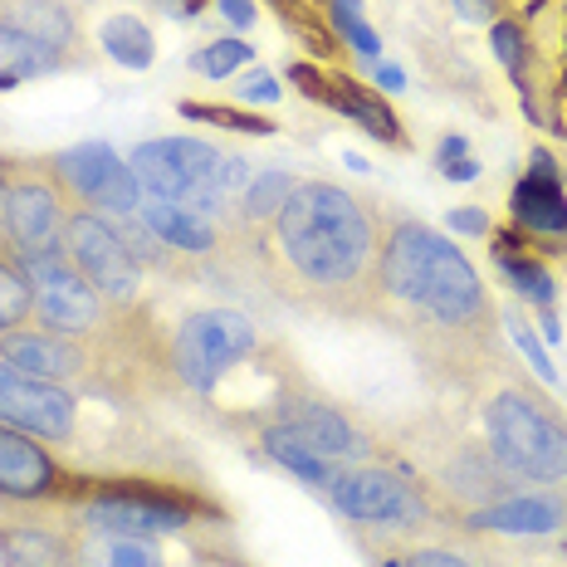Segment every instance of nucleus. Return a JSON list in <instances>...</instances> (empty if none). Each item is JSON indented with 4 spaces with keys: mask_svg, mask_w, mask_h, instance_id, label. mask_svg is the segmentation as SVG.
<instances>
[{
    "mask_svg": "<svg viewBox=\"0 0 567 567\" xmlns=\"http://www.w3.org/2000/svg\"><path fill=\"white\" fill-rule=\"evenodd\" d=\"M182 117L192 123H216V127H230V133H250V137H269L275 123L259 113H245V109H220V103H182Z\"/></svg>",
    "mask_w": 567,
    "mask_h": 567,
    "instance_id": "bb28decb",
    "label": "nucleus"
},
{
    "mask_svg": "<svg viewBox=\"0 0 567 567\" xmlns=\"http://www.w3.org/2000/svg\"><path fill=\"white\" fill-rule=\"evenodd\" d=\"M220 157L210 142L200 137H152L133 147L127 167H133L137 186L147 200H176V206H192L200 216L220 220Z\"/></svg>",
    "mask_w": 567,
    "mask_h": 567,
    "instance_id": "39448f33",
    "label": "nucleus"
},
{
    "mask_svg": "<svg viewBox=\"0 0 567 567\" xmlns=\"http://www.w3.org/2000/svg\"><path fill=\"white\" fill-rule=\"evenodd\" d=\"M6 230H10V255H30V250H50L64 235L69 216H74V200L59 186V176L50 162H34V167H10L6 162Z\"/></svg>",
    "mask_w": 567,
    "mask_h": 567,
    "instance_id": "1a4fd4ad",
    "label": "nucleus"
},
{
    "mask_svg": "<svg viewBox=\"0 0 567 567\" xmlns=\"http://www.w3.org/2000/svg\"><path fill=\"white\" fill-rule=\"evenodd\" d=\"M50 167L59 176V186L69 192V200L99 216H137L142 210V186L133 167L109 147V142H79L50 157Z\"/></svg>",
    "mask_w": 567,
    "mask_h": 567,
    "instance_id": "9d476101",
    "label": "nucleus"
},
{
    "mask_svg": "<svg viewBox=\"0 0 567 567\" xmlns=\"http://www.w3.org/2000/svg\"><path fill=\"white\" fill-rule=\"evenodd\" d=\"M528 176H534V182H558L563 186V172L558 167H553V157H548V152H534V172H528Z\"/></svg>",
    "mask_w": 567,
    "mask_h": 567,
    "instance_id": "4c0bfd02",
    "label": "nucleus"
},
{
    "mask_svg": "<svg viewBox=\"0 0 567 567\" xmlns=\"http://www.w3.org/2000/svg\"><path fill=\"white\" fill-rule=\"evenodd\" d=\"M455 6H460L465 20H489L494 16V0H455Z\"/></svg>",
    "mask_w": 567,
    "mask_h": 567,
    "instance_id": "ea45409f",
    "label": "nucleus"
},
{
    "mask_svg": "<svg viewBox=\"0 0 567 567\" xmlns=\"http://www.w3.org/2000/svg\"><path fill=\"white\" fill-rule=\"evenodd\" d=\"M99 44L123 69H147L152 59H157V40H152V30L142 25L137 16H109L99 25Z\"/></svg>",
    "mask_w": 567,
    "mask_h": 567,
    "instance_id": "393cba45",
    "label": "nucleus"
},
{
    "mask_svg": "<svg viewBox=\"0 0 567 567\" xmlns=\"http://www.w3.org/2000/svg\"><path fill=\"white\" fill-rule=\"evenodd\" d=\"M54 69H59L54 50H44V44H34L30 34L10 30L6 20H0V93L16 89V84H30V79L54 74Z\"/></svg>",
    "mask_w": 567,
    "mask_h": 567,
    "instance_id": "412c9836",
    "label": "nucleus"
},
{
    "mask_svg": "<svg viewBox=\"0 0 567 567\" xmlns=\"http://www.w3.org/2000/svg\"><path fill=\"white\" fill-rule=\"evenodd\" d=\"M372 323L392 328L411 358L451 386H480L504 368L499 313L475 265L421 220H386Z\"/></svg>",
    "mask_w": 567,
    "mask_h": 567,
    "instance_id": "f257e3e1",
    "label": "nucleus"
},
{
    "mask_svg": "<svg viewBox=\"0 0 567 567\" xmlns=\"http://www.w3.org/2000/svg\"><path fill=\"white\" fill-rule=\"evenodd\" d=\"M289 84H299L303 99L328 103V109H333V84H328V74H318L313 64H289Z\"/></svg>",
    "mask_w": 567,
    "mask_h": 567,
    "instance_id": "7c9ffc66",
    "label": "nucleus"
},
{
    "mask_svg": "<svg viewBox=\"0 0 567 567\" xmlns=\"http://www.w3.org/2000/svg\"><path fill=\"white\" fill-rule=\"evenodd\" d=\"M484 445L518 484L567 480V416L528 386H499L484 401Z\"/></svg>",
    "mask_w": 567,
    "mask_h": 567,
    "instance_id": "7ed1b4c3",
    "label": "nucleus"
},
{
    "mask_svg": "<svg viewBox=\"0 0 567 567\" xmlns=\"http://www.w3.org/2000/svg\"><path fill=\"white\" fill-rule=\"evenodd\" d=\"M382 230L372 206L348 186L299 182L269 226L245 235L255 245L259 279L284 303L328 318H372Z\"/></svg>",
    "mask_w": 567,
    "mask_h": 567,
    "instance_id": "f03ea898",
    "label": "nucleus"
},
{
    "mask_svg": "<svg viewBox=\"0 0 567 567\" xmlns=\"http://www.w3.org/2000/svg\"><path fill=\"white\" fill-rule=\"evenodd\" d=\"M489 44H494V54H499V64L518 79V69H524V34H518V25L499 20V25H494V34H489Z\"/></svg>",
    "mask_w": 567,
    "mask_h": 567,
    "instance_id": "c756f323",
    "label": "nucleus"
},
{
    "mask_svg": "<svg viewBox=\"0 0 567 567\" xmlns=\"http://www.w3.org/2000/svg\"><path fill=\"white\" fill-rule=\"evenodd\" d=\"M64 480L69 475L54 465V455L40 445V435L0 421V494L25 504L54 499V494H64Z\"/></svg>",
    "mask_w": 567,
    "mask_h": 567,
    "instance_id": "4468645a",
    "label": "nucleus"
},
{
    "mask_svg": "<svg viewBox=\"0 0 567 567\" xmlns=\"http://www.w3.org/2000/svg\"><path fill=\"white\" fill-rule=\"evenodd\" d=\"M220 16L230 20V25H255V0H220Z\"/></svg>",
    "mask_w": 567,
    "mask_h": 567,
    "instance_id": "f704fd0d",
    "label": "nucleus"
},
{
    "mask_svg": "<svg viewBox=\"0 0 567 567\" xmlns=\"http://www.w3.org/2000/svg\"><path fill=\"white\" fill-rule=\"evenodd\" d=\"M543 338H548V342H563V328H558V318H553V313H543Z\"/></svg>",
    "mask_w": 567,
    "mask_h": 567,
    "instance_id": "79ce46f5",
    "label": "nucleus"
},
{
    "mask_svg": "<svg viewBox=\"0 0 567 567\" xmlns=\"http://www.w3.org/2000/svg\"><path fill=\"white\" fill-rule=\"evenodd\" d=\"M328 499H333V509L348 524H358L362 534L386 538V543L396 538L411 543L435 524L416 480H406L401 470H386V465H368V460L362 465H342L333 484H328Z\"/></svg>",
    "mask_w": 567,
    "mask_h": 567,
    "instance_id": "20e7f679",
    "label": "nucleus"
},
{
    "mask_svg": "<svg viewBox=\"0 0 567 567\" xmlns=\"http://www.w3.org/2000/svg\"><path fill=\"white\" fill-rule=\"evenodd\" d=\"M0 358L16 372L40 377V382H59V386L89 377V352L74 338L50 333V328H10V333H0Z\"/></svg>",
    "mask_w": 567,
    "mask_h": 567,
    "instance_id": "ddd939ff",
    "label": "nucleus"
},
{
    "mask_svg": "<svg viewBox=\"0 0 567 567\" xmlns=\"http://www.w3.org/2000/svg\"><path fill=\"white\" fill-rule=\"evenodd\" d=\"M59 245H64V255L79 265V275H84L117 313L137 299L142 265H137V255L127 250L123 230H117L109 216H99V210H74L64 235H59Z\"/></svg>",
    "mask_w": 567,
    "mask_h": 567,
    "instance_id": "6e6552de",
    "label": "nucleus"
},
{
    "mask_svg": "<svg viewBox=\"0 0 567 567\" xmlns=\"http://www.w3.org/2000/svg\"><path fill=\"white\" fill-rule=\"evenodd\" d=\"M0 421L16 425V431L40 435V441L64 445V441H74V431H79V406L59 382L25 377L0 358Z\"/></svg>",
    "mask_w": 567,
    "mask_h": 567,
    "instance_id": "9b49d317",
    "label": "nucleus"
},
{
    "mask_svg": "<svg viewBox=\"0 0 567 567\" xmlns=\"http://www.w3.org/2000/svg\"><path fill=\"white\" fill-rule=\"evenodd\" d=\"M6 25L30 34L34 44H44V50H69L74 44V16H69L59 0H16V6L6 10Z\"/></svg>",
    "mask_w": 567,
    "mask_h": 567,
    "instance_id": "aec40b11",
    "label": "nucleus"
},
{
    "mask_svg": "<svg viewBox=\"0 0 567 567\" xmlns=\"http://www.w3.org/2000/svg\"><path fill=\"white\" fill-rule=\"evenodd\" d=\"M382 567H401V558H386V563H382Z\"/></svg>",
    "mask_w": 567,
    "mask_h": 567,
    "instance_id": "37998d69",
    "label": "nucleus"
},
{
    "mask_svg": "<svg viewBox=\"0 0 567 567\" xmlns=\"http://www.w3.org/2000/svg\"><path fill=\"white\" fill-rule=\"evenodd\" d=\"M20 269H25V279L34 289V318H40V328L64 333V338H84V333H103V323H113L117 309L79 275V265L64 255V245L20 255Z\"/></svg>",
    "mask_w": 567,
    "mask_h": 567,
    "instance_id": "423d86ee",
    "label": "nucleus"
},
{
    "mask_svg": "<svg viewBox=\"0 0 567 567\" xmlns=\"http://www.w3.org/2000/svg\"><path fill=\"white\" fill-rule=\"evenodd\" d=\"M509 210L518 226L528 235H538V240H567V196L558 182H534V176H524L509 196Z\"/></svg>",
    "mask_w": 567,
    "mask_h": 567,
    "instance_id": "f3484780",
    "label": "nucleus"
},
{
    "mask_svg": "<svg viewBox=\"0 0 567 567\" xmlns=\"http://www.w3.org/2000/svg\"><path fill=\"white\" fill-rule=\"evenodd\" d=\"M293 186H299V182H293L289 172H279V167L255 172L250 192H245V196H240V206H235V226H240V230H259V226H269V220L279 216V206L289 200Z\"/></svg>",
    "mask_w": 567,
    "mask_h": 567,
    "instance_id": "b1692460",
    "label": "nucleus"
},
{
    "mask_svg": "<svg viewBox=\"0 0 567 567\" xmlns=\"http://www.w3.org/2000/svg\"><path fill=\"white\" fill-rule=\"evenodd\" d=\"M348 40H352V50H358L362 59H377V54H382V40H377V30H372V25L352 30V34H348Z\"/></svg>",
    "mask_w": 567,
    "mask_h": 567,
    "instance_id": "c9c22d12",
    "label": "nucleus"
},
{
    "mask_svg": "<svg viewBox=\"0 0 567 567\" xmlns=\"http://www.w3.org/2000/svg\"><path fill=\"white\" fill-rule=\"evenodd\" d=\"M445 226L460 230V235H489V216L475 210V206H465V210H451V216H445Z\"/></svg>",
    "mask_w": 567,
    "mask_h": 567,
    "instance_id": "72a5a7b5",
    "label": "nucleus"
},
{
    "mask_svg": "<svg viewBox=\"0 0 567 567\" xmlns=\"http://www.w3.org/2000/svg\"><path fill=\"white\" fill-rule=\"evenodd\" d=\"M259 445H265V455L275 460V465H284L289 475H299L303 484H313V489H323V494H328V484H333V475L342 470V465H333V460L313 455L309 445L289 441V435L275 431V425H265V431H259Z\"/></svg>",
    "mask_w": 567,
    "mask_h": 567,
    "instance_id": "5701e85b",
    "label": "nucleus"
},
{
    "mask_svg": "<svg viewBox=\"0 0 567 567\" xmlns=\"http://www.w3.org/2000/svg\"><path fill=\"white\" fill-rule=\"evenodd\" d=\"M279 79L275 74H250L240 79V103H279Z\"/></svg>",
    "mask_w": 567,
    "mask_h": 567,
    "instance_id": "473e14b6",
    "label": "nucleus"
},
{
    "mask_svg": "<svg viewBox=\"0 0 567 567\" xmlns=\"http://www.w3.org/2000/svg\"><path fill=\"white\" fill-rule=\"evenodd\" d=\"M250 59H255V50L245 40H210L206 50L192 54V69L206 74V79H226V74H235V69L250 64Z\"/></svg>",
    "mask_w": 567,
    "mask_h": 567,
    "instance_id": "cd10ccee",
    "label": "nucleus"
},
{
    "mask_svg": "<svg viewBox=\"0 0 567 567\" xmlns=\"http://www.w3.org/2000/svg\"><path fill=\"white\" fill-rule=\"evenodd\" d=\"M255 323L235 309H206L192 313L172 338V372L192 386L196 396H210L226 372H235L255 352Z\"/></svg>",
    "mask_w": 567,
    "mask_h": 567,
    "instance_id": "0eeeda50",
    "label": "nucleus"
},
{
    "mask_svg": "<svg viewBox=\"0 0 567 567\" xmlns=\"http://www.w3.org/2000/svg\"><path fill=\"white\" fill-rule=\"evenodd\" d=\"M441 176H451V182H475L480 176V162L475 157H455V162H445Z\"/></svg>",
    "mask_w": 567,
    "mask_h": 567,
    "instance_id": "e433bc0d",
    "label": "nucleus"
},
{
    "mask_svg": "<svg viewBox=\"0 0 567 567\" xmlns=\"http://www.w3.org/2000/svg\"><path fill=\"white\" fill-rule=\"evenodd\" d=\"M494 255H499V269L509 275V284H514L518 299L538 303V309H553V303H558V279H553L548 269L538 265V259H528V255H524V240H514V235H499Z\"/></svg>",
    "mask_w": 567,
    "mask_h": 567,
    "instance_id": "4be33fe9",
    "label": "nucleus"
},
{
    "mask_svg": "<svg viewBox=\"0 0 567 567\" xmlns=\"http://www.w3.org/2000/svg\"><path fill=\"white\" fill-rule=\"evenodd\" d=\"M265 425H275L289 441L309 445L313 455L333 460V465H362L368 460V435L342 416L338 406H328L318 396H279Z\"/></svg>",
    "mask_w": 567,
    "mask_h": 567,
    "instance_id": "f8f14e48",
    "label": "nucleus"
},
{
    "mask_svg": "<svg viewBox=\"0 0 567 567\" xmlns=\"http://www.w3.org/2000/svg\"><path fill=\"white\" fill-rule=\"evenodd\" d=\"M377 84H382L386 93H401L406 89V74H401L396 64H377Z\"/></svg>",
    "mask_w": 567,
    "mask_h": 567,
    "instance_id": "58836bf2",
    "label": "nucleus"
},
{
    "mask_svg": "<svg viewBox=\"0 0 567 567\" xmlns=\"http://www.w3.org/2000/svg\"><path fill=\"white\" fill-rule=\"evenodd\" d=\"M563 93H567V74H563Z\"/></svg>",
    "mask_w": 567,
    "mask_h": 567,
    "instance_id": "c03bdc74",
    "label": "nucleus"
},
{
    "mask_svg": "<svg viewBox=\"0 0 567 567\" xmlns=\"http://www.w3.org/2000/svg\"><path fill=\"white\" fill-rule=\"evenodd\" d=\"M401 567H484V563H475L460 548H406L401 553Z\"/></svg>",
    "mask_w": 567,
    "mask_h": 567,
    "instance_id": "c85d7f7f",
    "label": "nucleus"
},
{
    "mask_svg": "<svg viewBox=\"0 0 567 567\" xmlns=\"http://www.w3.org/2000/svg\"><path fill=\"white\" fill-rule=\"evenodd\" d=\"M514 342H518V348H524V358H528V362H534V372L543 377V382H558V372H553V368H548V358H543L538 338H534V333H528V323H524V318H518V323H514Z\"/></svg>",
    "mask_w": 567,
    "mask_h": 567,
    "instance_id": "2f4dec72",
    "label": "nucleus"
},
{
    "mask_svg": "<svg viewBox=\"0 0 567 567\" xmlns=\"http://www.w3.org/2000/svg\"><path fill=\"white\" fill-rule=\"evenodd\" d=\"M79 567H167L152 538L109 534V528H79Z\"/></svg>",
    "mask_w": 567,
    "mask_h": 567,
    "instance_id": "a211bd4d",
    "label": "nucleus"
},
{
    "mask_svg": "<svg viewBox=\"0 0 567 567\" xmlns=\"http://www.w3.org/2000/svg\"><path fill=\"white\" fill-rule=\"evenodd\" d=\"M333 84V109L338 113H348L352 123H362L372 137H382V142H392V147H406V133L396 127V117H392V109H386L382 99L368 89V84H358V79H328Z\"/></svg>",
    "mask_w": 567,
    "mask_h": 567,
    "instance_id": "6ab92c4d",
    "label": "nucleus"
},
{
    "mask_svg": "<svg viewBox=\"0 0 567 567\" xmlns=\"http://www.w3.org/2000/svg\"><path fill=\"white\" fill-rule=\"evenodd\" d=\"M0 567H79V534L50 524H0Z\"/></svg>",
    "mask_w": 567,
    "mask_h": 567,
    "instance_id": "2eb2a0df",
    "label": "nucleus"
},
{
    "mask_svg": "<svg viewBox=\"0 0 567 567\" xmlns=\"http://www.w3.org/2000/svg\"><path fill=\"white\" fill-rule=\"evenodd\" d=\"M30 318H34V289L25 269H20V259L0 255V333L30 323Z\"/></svg>",
    "mask_w": 567,
    "mask_h": 567,
    "instance_id": "a878e982",
    "label": "nucleus"
},
{
    "mask_svg": "<svg viewBox=\"0 0 567 567\" xmlns=\"http://www.w3.org/2000/svg\"><path fill=\"white\" fill-rule=\"evenodd\" d=\"M137 216L162 245H172V250H182V255H210L220 245L216 220L200 216V210H192V206H176V200H147L142 196Z\"/></svg>",
    "mask_w": 567,
    "mask_h": 567,
    "instance_id": "dca6fc26",
    "label": "nucleus"
},
{
    "mask_svg": "<svg viewBox=\"0 0 567 567\" xmlns=\"http://www.w3.org/2000/svg\"><path fill=\"white\" fill-rule=\"evenodd\" d=\"M455 157H470V152H465V137H445L441 147H435V162H441V167H445V162H455Z\"/></svg>",
    "mask_w": 567,
    "mask_h": 567,
    "instance_id": "a19ab883",
    "label": "nucleus"
}]
</instances>
